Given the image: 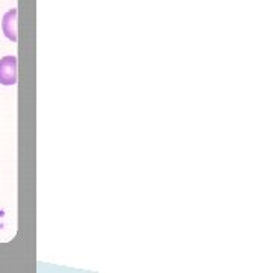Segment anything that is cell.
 Masks as SVG:
<instances>
[{"label": "cell", "mask_w": 273, "mask_h": 273, "mask_svg": "<svg viewBox=\"0 0 273 273\" xmlns=\"http://www.w3.org/2000/svg\"><path fill=\"white\" fill-rule=\"evenodd\" d=\"M18 71H17V58L5 56L0 59V84L14 85L17 84Z\"/></svg>", "instance_id": "obj_1"}, {"label": "cell", "mask_w": 273, "mask_h": 273, "mask_svg": "<svg viewBox=\"0 0 273 273\" xmlns=\"http://www.w3.org/2000/svg\"><path fill=\"white\" fill-rule=\"evenodd\" d=\"M17 17H18V11L15 8L9 9L5 15H3V21H2V29L3 34L6 35V38H9L11 41H17V32H18V26H17Z\"/></svg>", "instance_id": "obj_2"}]
</instances>
